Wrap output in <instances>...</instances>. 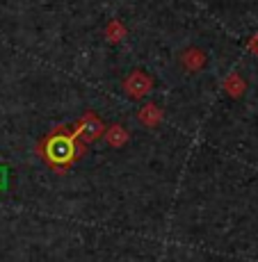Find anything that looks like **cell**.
Returning <instances> with one entry per match:
<instances>
[{
	"instance_id": "obj_1",
	"label": "cell",
	"mask_w": 258,
	"mask_h": 262,
	"mask_svg": "<svg viewBox=\"0 0 258 262\" xmlns=\"http://www.w3.org/2000/svg\"><path fill=\"white\" fill-rule=\"evenodd\" d=\"M34 150H37L42 162L46 164L50 171L67 173L78 160L85 158L87 146L75 137L71 125H57L55 130H50L48 135H44V137L39 139Z\"/></svg>"
},
{
	"instance_id": "obj_2",
	"label": "cell",
	"mask_w": 258,
	"mask_h": 262,
	"mask_svg": "<svg viewBox=\"0 0 258 262\" xmlns=\"http://www.w3.org/2000/svg\"><path fill=\"white\" fill-rule=\"evenodd\" d=\"M103 133H105V123H103V119H101L96 112H85L83 117L75 121V125H73V135L85 146L96 142V139H101V137H103Z\"/></svg>"
},
{
	"instance_id": "obj_3",
	"label": "cell",
	"mask_w": 258,
	"mask_h": 262,
	"mask_svg": "<svg viewBox=\"0 0 258 262\" xmlns=\"http://www.w3.org/2000/svg\"><path fill=\"white\" fill-rule=\"evenodd\" d=\"M153 89V78H151L149 73L140 71V69H135V71H130L128 75L124 78V92L130 96V98L140 100L144 98L146 94Z\"/></svg>"
},
{
	"instance_id": "obj_4",
	"label": "cell",
	"mask_w": 258,
	"mask_h": 262,
	"mask_svg": "<svg viewBox=\"0 0 258 262\" xmlns=\"http://www.w3.org/2000/svg\"><path fill=\"white\" fill-rule=\"evenodd\" d=\"M163 119H165L163 107L155 103H146L137 112V121L144 125V128H158V125L163 123Z\"/></svg>"
},
{
	"instance_id": "obj_5",
	"label": "cell",
	"mask_w": 258,
	"mask_h": 262,
	"mask_svg": "<svg viewBox=\"0 0 258 262\" xmlns=\"http://www.w3.org/2000/svg\"><path fill=\"white\" fill-rule=\"evenodd\" d=\"M181 64H183L188 71H201V69L206 67V53L201 48L192 46L181 55Z\"/></svg>"
},
{
	"instance_id": "obj_6",
	"label": "cell",
	"mask_w": 258,
	"mask_h": 262,
	"mask_svg": "<svg viewBox=\"0 0 258 262\" xmlns=\"http://www.w3.org/2000/svg\"><path fill=\"white\" fill-rule=\"evenodd\" d=\"M103 137H105V142L112 146V148H121V146L128 144L130 135H128V130H126L121 123H112L110 128H105Z\"/></svg>"
},
{
	"instance_id": "obj_7",
	"label": "cell",
	"mask_w": 258,
	"mask_h": 262,
	"mask_svg": "<svg viewBox=\"0 0 258 262\" xmlns=\"http://www.w3.org/2000/svg\"><path fill=\"white\" fill-rule=\"evenodd\" d=\"M105 37H108V41H112V43H119L121 39L126 37V28H124V23L121 21H110L108 23V28H105Z\"/></svg>"
},
{
	"instance_id": "obj_8",
	"label": "cell",
	"mask_w": 258,
	"mask_h": 262,
	"mask_svg": "<svg viewBox=\"0 0 258 262\" xmlns=\"http://www.w3.org/2000/svg\"><path fill=\"white\" fill-rule=\"evenodd\" d=\"M224 89H226V92H229L231 96H233V98H237V96L245 92V80H242L237 73H231L229 78L224 80Z\"/></svg>"
},
{
	"instance_id": "obj_9",
	"label": "cell",
	"mask_w": 258,
	"mask_h": 262,
	"mask_svg": "<svg viewBox=\"0 0 258 262\" xmlns=\"http://www.w3.org/2000/svg\"><path fill=\"white\" fill-rule=\"evenodd\" d=\"M249 48H251V50H254V53H258V37H256V39H251Z\"/></svg>"
}]
</instances>
